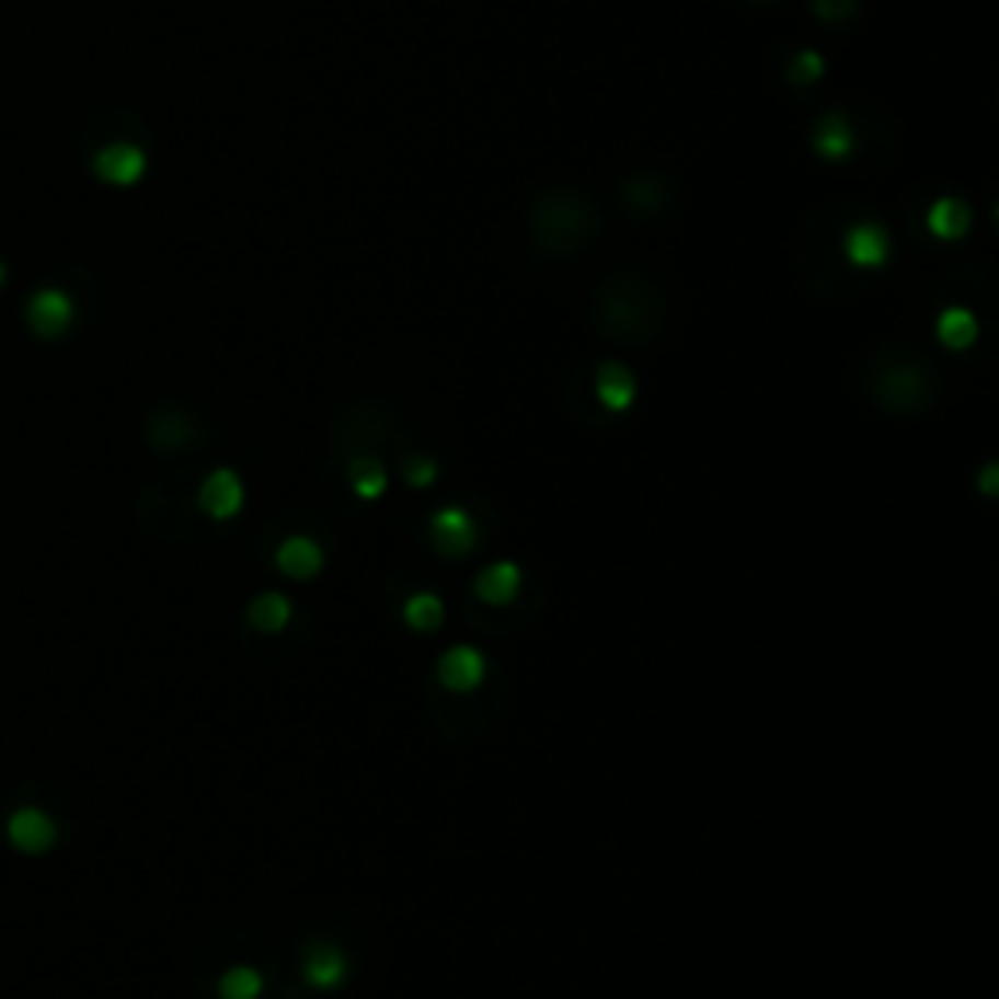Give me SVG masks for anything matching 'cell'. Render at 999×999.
Instances as JSON below:
<instances>
[{"instance_id": "30bf717a", "label": "cell", "mask_w": 999, "mask_h": 999, "mask_svg": "<svg viewBox=\"0 0 999 999\" xmlns=\"http://www.w3.org/2000/svg\"><path fill=\"white\" fill-rule=\"evenodd\" d=\"M476 594L489 606H508L519 594V566L516 562H492L489 571H481V578H476Z\"/></svg>"}, {"instance_id": "9a60e30c", "label": "cell", "mask_w": 999, "mask_h": 999, "mask_svg": "<svg viewBox=\"0 0 999 999\" xmlns=\"http://www.w3.org/2000/svg\"><path fill=\"white\" fill-rule=\"evenodd\" d=\"M937 336L945 340L949 348H968V344L976 340V321H973V312H964V309L941 312V321H937Z\"/></svg>"}, {"instance_id": "4fadbf2b", "label": "cell", "mask_w": 999, "mask_h": 999, "mask_svg": "<svg viewBox=\"0 0 999 999\" xmlns=\"http://www.w3.org/2000/svg\"><path fill=\"white\" fill-rule=\"evenodd\" d=\"M929 231L941 234V239H956V234L968 231V211H964L961 199H937L929 207Z\"/></svg>"}, {"instance_id": "7c38bea8", "label": "cell", "mask_w": 999, "mask_h": 999, "mask_svg": "<svg viewBox=\"0 0 999 999\" xmlns=\"http://www.w3.org/2000/svg\"><path fill=\"white\" fill-rule=\"evenodd\" d=\"M246 617L254 629H262V633H282L289 624V617H294V606H289V598H282V594H262V598L250 601Z\"/></svg>"}, {"instance_id": "8fae6325", "label": "cell", "mask_w": 999, "mask_h": 999, "mask_svg": "<svg viewBox=\"0 0 999 999\" xmlns=\"http://www.w3.org/2000/svg\"><path fill=\"white\" fill-rule=\"evenodd\" d=\"M598 399L606 411H629L636 399V383L633 375L624 371L621 364H606L598 371Z\"/></svg>"}, {"instance_id": "7a4b0ae2", "label": "cell", "mask_w": 999, "mask_h": 999, "mask_svg": "<svg viewBox=\"0 0 999 999\" xmlns=\"http://www.w3.org/2000/svg\"><path fill=\"white\" fill-rule=\"evenodd\" d=\"M55 820L47 816L44 808H20L12 812L9 820V839L12 848H20L24 856H39V851H47L55 843Z\"/></svg>"}, {"instance_id": "ba28073f", "label": "cell", "mask_w": 999, "mask_h": 999, "mask_svg": "<svg viewBox=\"0 0 999 999\" xmlns=\"http://www.w3.org/2000/svg\"><path fill=\"white\" fill-rule=\"evenodd\" d=\"M27 321H32V329L39 336H59L71 324V301L59 289H44V294H36V301L27 305Z\"/></svg>"}, {"instance_id": "6da1fadb", "label": "cell", "mask_w": 999, "mask_h": 999, "mask_svg": "<svg viewBox=\"0 0 999 999\" xmlns=\"http://www.w3.org/2000/svg\"><path fill=\"white\" fill-rule=\"evenodd\" d=\"M429 536H434L437 551L449 554V559H457V554L473 551L476 524H473V516H469V512L441 508V512H434V519H429Z\"/></svg>"}, {"instance_id": "ac0fdd59", "label": "cell", "mask_w": 999, "mask_h": 999, "mask_svg": "<svg viewBox=\"0 0 999 999\" xmlns=\"http://www.w3.org/2000/svg\"><path fill=\"white\" fill-rule=\"evenodd\" d=\"M352 489H356V496H364V500L379 496V492L387 489L383 464L375 461V457H359V461L352 464Z\"/></svg>"}, {"instance_id": "ffe728a7", "label": "cell", "mask_w": 999, "mask_h": 999, "mask_svg": "<svg viewBox=\"0 0 999 999\" xmlns=\"http://www.w3.org/2000/svg\"><path fill=\"white\" fill-rule=\"evenodd\" d=\"M406 476H411L414 489H426V484L437 476V464H434V461H426V457H414V461L406 464Z\"/></svg>"}, {"instance_id": "44dd1931", "label": "cell", "mask_w": 999, "mask_h": 999, "mask_svg": "<svg viewBox=\"0 0 999 999\" xmlns=\"http://www.w3.org/2000/svg\"><path fill=\"white\" fill-rule=\"evenodd\" d=\"M812 9H816V16L831 20V16H848V12L856 9V0H816Z\"/></svg>"}, {"instance_id": "2e32d148", "label": "cell", "mask_w": 999, "mask_h": 999, "mask_svg": "<svg viewBox=\"0 0 999 999\" xmlns=\"http://www.w3.org/2000/svg\"><path fill=\"white\" fill-rule=\"evenodd\" d=\"M219 996L223 999H259L262 996V973L250 968V964H239L231 973H223L219 980Z\"/></svg>"}, {"instance_id": "d6986e66", "label": "cell", "mask_w": 999, "mask_h": 999, "mask_svg": "<svg viewBox=\"0 0 999 999\" xmlns=\"http://www.w3.org/2000/svg\"><path fill=\"white\" fill-rule=\"evenodd\" d=\"M824 74V59L816 51H801L793 62V79L796 82H808V79H820Z\"/></svg>"}, {"instance_id": "5b68a950", "label": "cell", "mask_w": 999, "mask_h": 999, "mask_svg": "<svg viewBox=\"0 0 999 999\" xmlns=\"http://www.w3.org/2000/svg\"><path fill=\"white\" fill-rule=\"evenodd\" d=\"M344 976H348V961H344V953L336 945H329V941L309 945V953H305V980L312 988L332 991L344 984Z\"/></svg>"}, {"instance_id": "8992f818", "label": "cell", "mask_w": 999, "mask_h": 999, "mask_svg": "<svg viewBox=\"0 0 999 999\" xmlns=\"http://www.w3.org/2000/svg\"><path fill=\"white\" fill-rule=\"evenodd\" d=\"M94 169H99V176L106 180V184L129 187L145 172V152L137 149V145H110V149L99 152Z\"/></svg>"}, {"instance_id": "9c48e42d", "label": "cell", "mask_w": 999, "mask_h": 999, "mask_svg": "<svg viewBox=\"0 0 999 999\" xmlns=\"http://www.w3.org/2000/svg\"><path fill=\"white\" fill-rule=\"evenodd\" d=\"M277 566H282L289 578L305 582V578H312V574L324 566V551L312 543V539L294 536V539H286V543L277 547Z\"/></svg>"}, {"instance_id": "e0dca14e", "label": "cell", "mask_w": 999, "mask_h": 999, "mask_svg": "<svg viewBox=\"0 0 999 999\" xmlns=\"http://www.w3.org/2000/svg\"><path fill=\"white\" fill-rule=\"evenodd\" d=\"M402 617H406L411 629L429 633V629L441 624V598H437V594H414V598L406 601V609H402Z\"/></svg>"}, {"instance_id": "3957f363", "label": "cell", "mask_w": 999, "mask_h": 999, "mask_svg": "<svg viewBox=\"0 0 999 999\" xmlns=\"http://www.w3.org/2000/svg\"><path fill=\"white\" fill-rule=\"evenodd\" d=\"M484 671H489V664H484L481 652L469 648V644L449 648L446 656H441V664H437V676H441V684H446L449 691H473V687L484 684Z\"/></svg>"}, {"instance_id": "52a82bcc", "label": "cell", "mask_w": 999, "mask_h": 999, "mask_svg": "<svg viewBox=\"0 0 999 999\" xmlns=\"http://www.w3.org/2000/svg\"><path fill=\"white\" fill-rule=\"evenodd\" d=\"M843 250H848V259L856 266H883L891 259V239H886V231L879 223H859L848 231Z\"/></svg>"}, {"instance_id": "277c9868", "label": "cell", "mask_w": 999, "mask_h": 999, "mask_svg": "<svg viewBox=\"0 0 999 999\" xmlns=\"http://www.w3.org/2000/svg\"><path fill=\"white\" fill-rule=\"evenodd\" d=\"M199 508H204L211 519L239 516V508H242V481L231 473V469H215V473L204 481V489H199Z\"/></svg>"}, {"instance_id": "5bb4252c", "label": "cell", "mask_w": 999, "mask_h": 999, "mask_svg": "<svg viewBox=\"0 0 999 999\" xmlns=\"http://www.w3.org/2000/svg\"><path fill=\"white\" fill-rule=\"evenodd\" d=\"M816 149H820L824 161H843L851 152V129L843 117H828V122L820 125V134H816Z\"/></svg>"}, {"instance_id": "7402d4cb", "label": "cell", "mask_w": 999, "mask_h": 999, "mask_svg": "<svg viewBox=\"0 0 999 999\" xmlns=\"http://www.w3.org/2000/svg\"><path fill=\"white\" fill-rule=\"evenodd\" d=\"M984 492H996V469H988V473H984Z\"/></svg>"}]
</instances>
